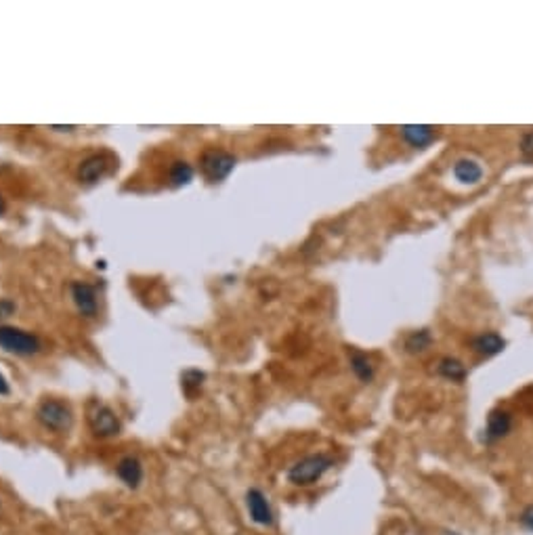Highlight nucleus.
<instances>
[{
	"instance_id": "nucleus-1",
	"label": "nucleus",
	"mask_w": 533,
	"mask_h": 535,
	"mask_svg": "<svg viewBox=\"0 0 533 535\" xmlns=\"http://www.w3.org/2000/svg\"><path fill=\"white\" fill-rule=\"evenodd\" d=\"M334 464H336V460L330 454H311V456H305L298 462H294L288 468L286 479L294 487H311L317 481H321L332 471Z\"/></svg>"
},
{
	"instance_id": "nucleus-10",
	"label": "nucleus",
	"mask_w": 533,
	"mask_h": 535,
	"mask_svg": "<svg viewBox=\"0 0 533 535\" xmlns=\"http://www.w3.org/2000/svg\"><path fill=\"white\" fill-rule=\"evenodd\" d=\"M116 475L118 479L128 487V489H139L143 479H145V471H143V462L137 456H126L118 462L116 466Z\"/></svg>"
},
{
	"instance_id": "nucleus-2",
	"label": "nucleus",
	"mask_w": 533,
	"mask_h": 535,
	"mask_svg": "<svg viewBox=\"0 0 533 535\" xmlns=\"http://www.w3.org/2000/svg\"><path fill=\"white\" fill-rule=\"evenodd\" d=\"M36 420L40 422L42 429L50 431V433H67L74 424V412L69 408V403L61 401V399H42L36 408Z\"/></svg>"
},
{
	"instance_id": "nucleus-24",
	"label": "nucleus",
	"mask_w": 533,
	"mask_h": 535,
	"mask_svg": "<svg viewBox=\"0 0 533 535\" xmlns=\"http://www.w3.org/2000/svg\"><path fill=\"white\" fill-rule=\"evenodd\" d=\"M445 535H458L456 531H445Z\"/></svg>"
},
{
	"instance_id": "nucleus-16",
	"label": "nucleus",
	"mask_w": 533,
	"mask_h": 535,
	"mask_svg": "<svg viewBox=\"0 0 533 535\" xmlns=\"http://www.w3.org/2000/svg\"><path fill=\"white\" fill-rule=\"evenodd\" d=\"M168 179L172 187H183L189 185L193 181V166L185 160H176L172 162L170 170H168Z\"/></svg>"
},
{
	"instance_id": "nucleus-3",
	"label": "nucleus",
	"mask_w": 533,
	"mask_h": 535,
	"mask_svg": "<svg viewBox=\"0 0 533 535\" xmlns=\"http://www.w3.org/2000/svg\"><path fill=\"white\" fill-rule=\"evenodd\" d=\"M86 420H88L92 435L99 439H111V437L120 435V431H122V424H120V418L116 416V412L101 401H90V405L86 410Z\"/></svg>"
},
{
	"instance_id": "nucleus-23",
	"label": "nucleus",
	"mask_w": 533,
	"mask_h": 535,
	"mask_svg": "<svg viewBox=\"0 0 533 535\" xmlns=\"http://www.w3.org/2000/svg\"><path fill=\"white\" fill-rule=\"evenodd\" d=\"M2 212H4V200H2V195H0V216H2Z\"/></svg>"
},
{
	"instance_id": "nucleus-9",
	"label": "nucleus",
	"mask_w": 533,
	"mask_h": 535,
	"mask_svg": "<svg viewBox=\"0 0 533 535\" xmlns=\"http://www.w3.org/2000/svg\"><path fill=\"white\" fill-rule=\"evenodd\" d=\"M109 168V155L107 153H92L84 158L78 166V179L86 185L97 183Z\"/></svg>"
},
{
	"instance_id": "nucleus-15",
	"label": "nucleus",
	"mask_w": 533,
	"mask_h": 535,
	"mask_svg": "<svg viewBox=\"0 0 533 535\" xmlns=\"http://www.w3.org/2000/svg\"><path fill=\"white\" fill-rule=\"evenodd\" d=\"M349 361H351V370H353V374L361 380V382H372V378H374V366H372V361L368 359V355H364V353H359V351H353L351 353V357H349Z\"/></svg>"
},
{
	"instance_id": "nucleus-17",
	"label": "nucleus",
	"mask_w": 533,
	"mask_h": 535,
	"mask_svg": "<svg viewBox=\"0 0 533 535\" xmlns=\"http://www.w3.org/2000/svg\"><path fill=\"white\" fill-rule=\"evenodd\" d=\"M431 345H433V334L429 330H416L406 338V351L412 355L424 353Z\"/></svg>"
},
{
	"instance_id": "nucleus-13",
	"label": "nucleus",
	"mask_w": 533,
	"mask_h": 535,
	"mask_svg": "<svg viewBox=\"0 0 533 535\" xmlns=\"http://www.w3.org/2000/svg\"><path fill=\"white\" fill-rule=\"evenodd\" d=\"M454 176L462 185H477L483 179V166L473 158H460L454 164Z\"/></svg>"
},
{
	"instance_id": "nucleus-14",
	"label": "nucleus",
	"mask_w": 533,
	"mask_h": 535,
	"mask_svg": "<svg viewBox=\"0 0 533 535\" xmlns=\"http://www.w3.org/2000/svg\"><path fill=\"white\" fill-rule=\"evenodd\" d=\"M437 372H439L441 378L452 380V382H464V378H466V374H469V372H466V366H464L460 359H456V357H443V359H439Z\"/></svg>"
},
{
	"instance_id": "nucleus-21",
	"label": "nucleus",
	"mask_w": 533,
	"mask_h": 535,
	"mask_svg": "<svg viewBox=\"0 0 533 535\" xmlns=\"http://www.w3.org/2000/svg\"><path fill=\"white\" fill-rule=\"evenodd\" d=\"M13 313H15V303L8 298H2L0 300V317H11Z\"/></svg>"
},
{
	"instance_id": "nucleus-5",
	"label": "nucleus",
	"mask_w": 533,
	"mask_h": 535,
	"mask_svg": "<svg viewBox=\"0 0 533 535\" xmlns=\"http://www.w3.org/2000/svg\"><path fill=\"white\" fill-rule=\"evenodd\" d=\"M246 510L254 525L271 529L275 525V510L267 498V494L258 487H250L246 492Z\"/></svg>"
},
{
	"instance_id": "nucleus-8",
	"label": "nucleus",
	"mask_w": 533,
	"mask_h": 535,
	"mask_svg": "<svg viewBox=\"0 0 533 535\" xmlns=\"http://www.w3.org/2000/svg\"><path fill=\"white\" fill-rule=\"evenodd\" d=\"M69 292H71V300L78 309V313L82 317H95L97 315V309H99V303H97V290L86 284V282H74L69 286Z\"/></svg>"
},
{
	"instance_id": "nucleus-6",
	"label": "nucleus",
	"mask_w": 533,
	"mask_h": 535,
	"mask_svg": "<svg viewBox=\"0 0 533 535\" xmlns=\"http://www.w3.org/2000/svg\"><path fill=\"white\" fill-rule=\"evenodd\" d=\"M202 172L212 181V183H221L223 179H227L231 174V170L235 168V158L229 151L223 149H210L202 155Z\"/></svg>"
},
{
	"instance_id": "nucleus-22",
	"label": "nucleus",
	"mask_w": 533,
	"mask_h": 535,
	"mask_svg": "<svg viewBox=\"0 0 533 535\" xmlns=\"http://www.w3.org/2000/svg\"><path fill=\"white\" fill-rule=\"evenodd\" d=\"M8 393H11V387H8L6 378L0 374V397H4V395H8Z\"/></svg>"
},
{
	"instance_id": "nucleus-4",
	"label": "nucleus",
	"mask_w": 533,
	"mask_h": 535,
	"mask_svg": "<svg viewBox=\"0 0 533 535\" xmlns=\"http://www.w3.org/2000/svg\"><path fill=\"white\" fill-rule=\"evenodd\" d=\"M0 349L8 351L13 355L29 357V355H38L42 351V342L32 332L11 328V326H0Z\"/></svg>"
},
{
	"instance_id": "nucleus-11",
	"label": "nucleus",
	"mask_w": 533,
	"mask_h": 535,
	"mask_svg": "<svg viewBox=\"0 0 533 535\" xmlns=\"http://www.w3.org/2000/svg\"><path fill=\"white\" fill-rule=\"evenodd\" d=\"M506 347V340L498 334V332H481L477 336L471 338V349L473 353H477L479 357H494L498 353H502Z\"/></svg>"
},
{
	"instance_id": "nucleus-7",
	"label": "nucleus",
	"mask_w": 533,
	"mask_h": 535,
	"mask_svg": "<svg viewBox=\"0 0 533 535\" xmlns=\"http://www.w3.org/2000/svg\"><path fill=\"white\" fill-rule=\"evenodd\" d=\"M513 426H515V418H513V414H511L508 410L498 408V410L490 412V416H487V424H485L483 441H485V443H498V441H502L504 437H508V435H511Z\"/></svg>"
},
{
	"instance_id": "nucleus-20",
	"label": "nucleus",
	"mask_w": 533,
	"mask_h": 535,
	"mask_svg": "<svg viewBox=\"0 0 533 535\" xmlns=\"http://www.w3.org/2000/svg\"><path fill=\"white\" fill-rule=\"evenodd\" d=\"M521 153L527 158V160H533V130L525 132L521 137Z\"/></svg>"
},
{
	"instance_id": "nucleus-12",
	"label": "nucleus",
	"mask_w": 533,
	"mask_h": 535,
	"mask_svg": "<svg viewBox=\"0 0 533 535\" xmlns=\"http://www.w3.org/2000/svg\"><path fill=\"white\" fill-rule=\"evenodd\" d=\"M399 134H401V139L408 145H412L416 149H424L427 145H431L437 139L435 128L427 126V124H408V126H401Z\"/></svg>"
},
{
	"instance_id": "nucleus-19",
	"label": "nucleus",
	"mask_w": 533,
	"mask_h": 535,
	"mask_svg": "<svg viewBox=\"0 0 533 535\" xmlns=\"http://www.w3.org/2000/svg\"><path fill=\"white\" fill-rule=\"evenodd\" d=\"M519 525H521L525 531L533 534V504H527V506L519 513Z\"/></svg>"
},
{
	"instance_id": "nucleus-18",
	"label": "nucleus",
	"mask_w": 533,
	"mask_h": 535,
	"mask_svg": "<svg viewBox=\"0 0 533 535\" xmlns=\"http://www.w3.org/2000/svg\"><path fill=\"white\" fill-rule=\"evenodd\" d=\"M202 382H204V374H202L200 370H187V372L181 376V384H183V391H185L189 397H191L195 391H200Z\"/></svg>"
}]
</instances>
